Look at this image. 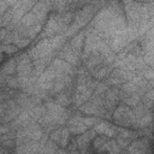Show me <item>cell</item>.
I'll return each mask as SVG.
<instances>
[{"instance_id": "obj_1", "label": "cell", "mask_w": 154, "mask_h": 154, "mask_svg": "<svg viewBox=\"0 0 154 154\" xmlns=\"http://www.w3.org/2000/svg\"><path fill=\"white\" fill-rule=\"evenodd\" d=\"M107 141H108V138H107V136L106 135H97V136H95L93 140H91V143H90V146L94 148V150H97V152H100L101 149H102V147L107 143Z\"/></svg>"}, {"instance_id": "obj_2", "label": "cell", "mask_w": 154, "mask_h": 154, "mask_svg": "<svg viewBox=\"0 0 154 154\" xmlns=\"http://www.w3.org/2000/svg\"><path fill=\"white\" fill-rule=\"evenodd\" d=\"M17 72V61L16 59H11L10 61L6 63V65L2 69V75L5 76H12Z\"/></svg>"}, {"instance_id": "obj_3", "label": "cell", "mask_w": 154, "mask_h": 154, "mask_svg": "<svg viewBox=\"0 0 154 154\" xmlns=\"http://www.w3.org/2000/svg\"><path fill=\"white\" fill-rule=\"evenodd\" d=\"M123 102H124L126 106L135 107L137 103H140V102H141V95H140L138 93L130 94V95H128V96H126V97L123 100Z\"/></svg>"}, {"instance_id": "obj_4", "label": "cell", "mask_w": 154, "mask_h": 154, "mask_svg": "<svg viewBox=\"0 0 154 154\" xmlns=\"http://www.w3.org/2000/svg\"><path fill=\"white\" fill-rule=\"evenodd\" d=\"M70 130L69 129H63L61 131V137H60V141H59V146L60 147H66L69 144V141H70Z\"/></svg>"}, {"instance_id": "obj_5", "label": "cell", "mask_w": 154, "mask_h": 154, "mask_svg": "<svg viewBox=\"0 0 154 154\" xmlns=\"http://www.w3.org/2000/svg\"><path fill=\"white\" fill-rule=\"evenodd\" d=\"M17 51H18V47H17L13 42L7 43V45H2V52L6 53V54H13V53H16Z\"/></svg>"}, {"instance_id": "obj_6", "label": "cell", "mask_w": 154, "mask_h": 154, "mask_svg": "<svg viewBox=\"0 0 154 154\" xmlns=\"http://www.w3.org/2000/svg\"><path fill=\"white\" fill-rule=\"evenodd\" d=\"M61 129H58V128H55L54 130H52L51 132H49V140H52V141H54V142H57L58 144H59V141H60V137H61Z\"/></svg>"}, {"instance_id": "obj_7", "label": "cell", "mask_w": 154, "mask_h": 154, "mask_svg": "<svg viewBox=\"0 0 154 154\" xmlns=\"http://www.w3.org/2000/svg\"><path fill=\"white\" fill-rule=\"evenodd\" d=\"M81 120L87 126H91V125H94L96 123V118H91V117H85V118L84 117H81Z\"/></svg>"}, {"instance_id": "obj_8", "label": "cell", "mask_w": 154, "mask_h": 154, "mask_svg": "<svg viewBox=\"0 0 154 154\" xmlns=\"http://www.w3.org/2000/svg\"><path fill=\"white\" fill-rule=\"evenodd\" d=\"M117 142H118V144L120 146V148H126V147L129 146V143L131 142V140L123 138V137H118V138H117Z\"/></svg>"}]
</instances>
